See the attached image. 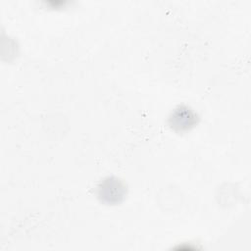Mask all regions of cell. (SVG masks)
Here are the masks:
<instances>
[{
    "label": "cell",
    "instance_id": "6da1fadb",
    "mask_svg": "<svg viewBox=\"0 0 251 251\" xmlns=\"http://www.w3.org/2000/svg\"><path fill=\"white\" fill-rule=\"evenodd\" d=\"M125 194L126 186L116 177H107L98 186L99 197L107 203L120 202Z\"/></svg>",
    "mask_w": 251,
    "mask_h": 251
},
{
    "label": "cell",
    "instance_id": "7a4b0ae2",
    "mask_svg": "<svg viewBox=\"0 0 251 251\" xmlns=\"http://www.w3.org/2000/svg\"><path fill=\"white\" fill-rule=\"evenodd\" d=\"M197 115L190 108L178 106L172 112L169 118V124L174 129L184 131L193 127L197 123Z\"/></svg>",
    "mask_w": 251,
    "mask_h": 251
}]
</instances>
